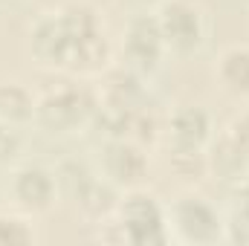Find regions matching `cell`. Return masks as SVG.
Here are the masks:
<instances>
[{
    "label": "cell",
    "instance_id": "cell-1",
    "mask_svg": "<svg viewBox=\"0 0 249 246\" xmlns=\"http://www.w3.org/2000/svg\"><path fill=\"white\" fill-rule=\"evenodd\" d=\"M119 209V235L130 246H162L168 244V214L151 194H127Z\"/></svg>",
    "mask_w": 249,
    "mask_h": 246
},
{
    "label": "cell",
    "instance_id": "cell-2",
    "mask_svg": "<svg viewBox=\"0 0 249 246\" xmlns=\"http://www.w3.org/2000/svg\"><path fill=\"white\" fill-rule=\"evenodd\" d=\"M96 110H99V102L93 99L90 90H84V87H61V90L47 93L38 102L35 116L44 127L67 133V130H75L81 124L93 122Z\"/></svg>",
    "mask_w": 249,
    "mask_h": 246
},
{
    "label": "cell",
    "instance_id": "cell-3",
    "mask_svg": "<svg viewBox=\"0 0 249 246\" xmlns=\"http://www.w3.org/2000/svg\"><path fill=\"white\" fill-rule=\"evenodd\" d=\"M168 226L186 244H214L223 232L217 211L200 197H180L168 211Z\"/></svg>",
    "mask_w": 249,
    "mask_h": 246
},
{
    "label": "cell",
    "instance_id": "cell-4",
    "mask_svg": "<svg viewBox=\"0 0 249 246\" xmlns=\"http://www.w3.org/2000/svg\"><path fill=\"white\" fill-rule=\"evenodd\" d=\"M157 23H160L165 47H171L177 53H191L203 41L200 9L191 6L188 0H165L160 15H157Z\"/></svg>",
    "mask_w": 249,
    "mask_h": 246
},
{
    "label": "cell",
    "instance_id": "cell-5",
    "mask_svg": "<svg viewBox=\"0 0 249 246\" xmlns=\"http://www.w3.org/2000/svg\"><path fill=\"white\" fill-rule=\"evenodd\" d=\"M165 53V41L154 15L136 18L124 32V58L133 72H151Z\"/></svg>",
    "mask_w": 249,
    "mask_h": 246
},
{
    "label": "cell",
    "instance_id": "cell-6",
    "mask_svg": "<svg viewBox=\"0 0 249 246\" xmlns=\"http://www.w3.org/2000/svg\"><path fill=\"white\" fill-rule=\"evenodd\" d=\"M102 165H105V180L124 188L139 185L148 174V157L142 145H136L133 139H107Z\"/></svg>",
    "mask_w": 249,
    "mask_h": 246
},
{
    "label": "cell",
    "instance_id": "cell-7",
    "mask_svg": "<svg viewBox=\"0 0 249 246\" xmlns=\"http://www.w3.org/2000/svg\"><path fill=\"white\" fill-rule=\"evenodd\" d=\"M72 47H75V38L67 29V23H64V18L58 12L47 15L35 23V29H32V55L44 67H67L70 55H72Z\"/></svg>",
    "mask_w": 249,
    "mask_h": 246
},
{
    "label": "cell",
    "instance_id": "cell-8",
    "mask_svg": "<svg viewBox=\"0 0 249 246\" xmlns=\"http://www.w3.org/2000/svg\"><path fill=\"white\" fill-rule=\"evenodd\" d=\"M55 174H50L47 168L41 165H23L15 171L12 177V197L18 200L20 209L38 214V211H47L55 200Z\"/></svg>",
    "mask_w": 249,
    "mask_h": 246
},
{
    "label": "cell",
    "instance_id": "cell-9",
    "mask_svg": "<svg viewBox=\"0 0 249 246\" xmlns=\"http://www.w3.org/2000/svg\"><path fill=\"white\" fill-rule=\"evenodd\" d=\"M171 148H188V151H203V145L212 136V119L203 107H180L171 122Z\"/></svg>",
    "mask_w": 249,
    "mask_h": 246
},
{
    "label": "cell",
    "instance_id": "cell-10",
    "mask_svg": "<svg viewBox=\"0 0 249 246\" xmlns=\"http://www.w3.org/2000/svg\"><path fill=\"white\" fill-rule=\"evenodd\" d=\"M206 168L214 177H220V180H241L247 174L249 162H247V157L238 151V145L229 139V133H226L217 142H212V148L206 154Z\"/></svg>",
    "mask_w": 249,
    "mask_h": 246
},
{
    "label": "cell",
    "instance_id": "cell-11",
    "mask_svg": "<svg viewBox=\"0 0 249 246\" xmlns=\"http://www.w3.org/2000/svg\"><path fill=\"white\" fill-rule=\"evenodd\" d=\"M139 99H142V84H139L133 70H113V72H107L105 90H102V105L136 110Z\"/></svg>",
    "mask_w": 249,
    "mask_h": 246
},
{
    "label": "cell",
    "instance_id": "cell-12",
    "mask_svg": "<svg viewBox=\"0 0 249 246\" xmlns=\"http://www.w3.org/2000/svg\"><path fill=\"white\" fill-rule=\"evenodd\" d=\"M38 102L20 84H0V122L9 127H20L35 116Z\"/></svg>",
    "mask_w": 249,
    "mask_h": 246
},
{
    "label": "cell",
    "instance_id": "cell-13",
    "mask_svg": "<svg viewBox=\"0 0 249 246\" xmlns=\"http://www.w3.org/2000/svg\"><path fill=\"white\" fill-rule=\"evenodd\" d=\"M217 78L235 96H249V50L232 47L217 61Z\"/></svg>",
    "mask_w": 249,
    "mask_h": 246
},
{
    "label": "cell",
    "instance_id": "cell-14",
    "mask_svg": "<svg viewBox=\"0 0 249 246\" xmlns=\"http://www.w3.org/2000/svg\"><path fill=\"white\" fill-rule=\"evenodd\" d=\"M107 55H110V50H107L105 35H102V32H93V35H87V38H81V41L75 44L67 70H72V72H87V75H90V72H99V70L107 64Z\"/></svg>",
    "mask_w": 249,
    "mask_h": 246
},
{
    "label": "cell",
    "instance_id": "cell-15",
    "mask_svg": "<svg viewBox=\"0 0 249 246\" xmlns=\"http://www.w3.org/2000/svg\"><path fill=\"white\" fill-rule=\"evenodd\" d=\"M75 203L81 206V211H84L87 217H96V220L107 217V214L116 209V191H113V183H107V180H93V183L81 191V197H78Z\"/></svg>",
    "mask_w": 249,
    "mask_h": 246
},
{
    "label": "cell",
    "instance_id": "cell-16",
    "mask_svg": "<svg viewBox=\"0 0 249 246\" xmlns=\"http://www.w3.org/2000/svg\"><path fill=\"white\" fill-rule=\"evenodd\" d=\"M171 168L186 180H194L203 171H209L206 168V154L203 151H188V148H171Z\"/></svg>",
    "mask_w": 249,
    "mask_h": 246
},
{
    "label": "cell",
    "instance_id": "cell-17",
    "mask_svg": "<svg viewBox=\"0 0 249 246\" xmlns=\"http://www.w3.org/2000/svg\"><path fill=\"white\" fill-rule=\"evenodd\" d=\"M32 244V229L20 217L0 214V246H23Z\"/></svg>",
    "mask_w": 249,
    "mask_h": 246
},
{
    "label": "cell",
    "instance_id": "cell-18",
    "mask_svg": "<svg viewBox=\"0 0 249 246\" xmlns=\"http://www.w3.org/2000/svg\"><path fill=\"white\" fill-rule=\"evenodd\" d=\"M226 133H229V139L238 145V151L247 157V162H249V113H241L235 122L229 124Z\"/></svg>",
    "mask_w": 249,
    "mask_h": 246
},
{
    "label": "cell",
    "instance_id": "cell-19",
    "mask_svg": "<svg viewBox=\"0 0 249 246\" xmlns=\"http://www.w3.org/2000/svg\"><path fill=\"white\" fill-rule=\"evenodd\" d=\"M18 154V136L9 124L0 122V162H9Z\"/></svg>",
    "mask_w": 249,
    "mask_h": 246
},
{
    "label": "cell",
    "instance_id": "cell-20",
    "mask_svg": "<svg viewBox=\"0 0 249 246\" xmlns=\"http://www.w3.org/2000/svg\"><path fill=\"white\" fill-rule=\"evenodd\" d=\"M232 217L235 220H249V183L241 185L232 197Z\"/></svg>",
    "mask_w": 249,
    "mask_h": 246
},
{
    "label": "cell",
    "instance_id": "cell-21",
    "mask_svg": "<svg viewBox=\"0 0 249 246\" xmlns=\"http://www.w3.org/2000/svg\"><path fill=\"white\" fill-rule=\"evenodd\" d=\"M136 3H157V0H136Z\"/></svg>",
    "mask_w": 249,
    "mask_h": 246
}]
</instances>
